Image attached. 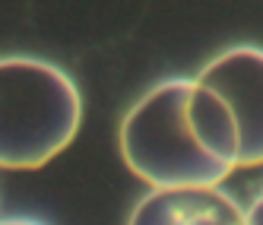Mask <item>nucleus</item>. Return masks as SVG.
<instances>
[{
    "instance_id": "nucleus-5",
    "label": "nucleus",
    "mask_w": 263,
    "mask_h": 225,
    "mask_svg": "<svg viewBox=\"0 0 263 225\" xmlns=\"http://www.w3.org/2000/svg\"><path fill=\"white\" fill-rule=\"evenodd\" d=\"M244 225H263V194L244 210Z\"/></svg>"
},
{
    "instance_id": "nucleus-6",
    "label": "nucleus",
    "mask_w": 263,
    "mask_h": 225,
    "mask_svg": "<svg viewBox=\"0 0 263 225\" xmlns=\"http://www.w3.org/2000/svg\"><path fill=\"white\" fill-rule=\"evenodd\" d=\"M0 225H42V222H32V219H4Z\"/></svg>"
},
{
    "instance_id": "nucleus-4",
    "label": "nucleus",
    "mask_w": 263,
    "mask_h": 225,
    "mask_svg": "<svg viewBox=\"0 0 263 225\" xmlns=\"http://www.w3.org/2000/svg\"><path fill=\"white\" fill-rule=\"evenodd\" d=\"M127 225H244V210L222 187H153Z\"/></svg>"
},
{
    "instance_id": "nucleus-3",
    "label": "nucleus",
    "mask_w": 263,
    "mask_h": 225,
    "mask_svg": "<svg viewBox=\"0 0 263 225\" xmlns=\"http://www.w3.org/2000/svg\"><path fill=\"white\" fill-rule=\"evenodd\" d=\"M197 80L229 102L241 134V168L263 165V48L235 45L222 51Z\"/></svg>"
},
{
    "instance_id": "nucleus-1",
    "label": "nucleus",
    "mask_w": 263,
    "mask_h": 225,
    "mask_svg": "<svg viewBox=\"0 0 263 225\" xmlns=\"http://www.w3.org/2000/svg\"><path fill=\"white\" fill-rule=\"evenodd\" d=\"M121 159L149 187H216L241 168V134L216 89L165 80L121 121Z\"/></svg>"
},
{
    "instance_id": "nucleus-2",
    "label": "nucleus",
    "mask_w": 263,
    "mask_h": 225,
    "mask_svg": "<svg viewBox=\"0 0 263 225\" xmlns=\"http://www.w3.org/2000/svg\"><path fill=\"white\" fill-rule=\"evenodd\" d=\"M83 96L58 64L0 58V168L35 172L77 140Z\"/></svg>"
}]
</instances>
